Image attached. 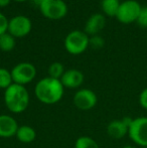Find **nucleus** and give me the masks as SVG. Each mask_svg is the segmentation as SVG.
<instances>
[{"label": "nucleus", "instance_id": "nucleus-1", "mask_svg": "<svg viewBox=\"0 0 147 148\" xmlns=\"http://www.w3.org/2000/svg\"><path fill=\"white\" fill-rule=\"evenodd\" d=\"M65 87L61 80L46 77L37 82L34 87V94L39 102L46 105H53L64 97Z\"/></svg>", "mask_w": 147, "mask_h": 148}, {"label": "nucleus", "instance_id": "nucleus-2", "mask_svg": "<svg viewBox=\"0 0 147 148\" xmlns=\"http://www.w3.org/2000/svg\"><path fill=\"white\" fill-rule=\"evenodd\" d=\"M29 93L24 86L12 84L4 92V103L11 113L24 112L29 105Z\"/></svg>", "mask_w": 147, "mask_h": 148}, {"label": "nucleus", "instance_id": "nucleus-3", "mask_svg": "<svg viewBox=\"0 0 147 148\" xmlns=\"http://www.w3.org/2000/svg\"><path fill=\"white\" fill-rule=\"evenodd\" d=\"M90 45L88 34L81 30H73L66 36L65 47L71 55L78 56L83 53Z\"/></svg>", "mask_w": 147, "mask_h": 148}, {"label": "nucleus", "instance_id": "nucleus-4", "mask_svg": "<svg viewBox=\"0 0 147 148\" xmlns=\"http://www.w3.org/2000/svg\"><path fill=\"white\" fill-rule=\"evenodd\" d=\"M38 6L41 14L49 19H61L68 13V6L64 0H42Z\"/></svg>", "mask_w": 147, "mask_h": 148}, {"label": "nucleus", "instance_id": "nucleus-5", "mask_svg": "<svg viewBox=\"0 0 147 148\" xmlns=\"http://www.w3.org/2000/svg\"><path fill=\"white\" fill-rule=\"evenodd\" d=\"M129 138L140 147H147V117L132 119L128 130Z\"/></svg>", "mask_w": 147, "mask_h": 148}, {"label": "nucleus", "instance_id": "nucleus-6", "mask_svg": "<svg viewBox=\"0 0 147 148\" xmlns=\"http://www.w3.org/2000/svg\"><path fill=\"white\" fill-rule=\"evenodd\" d=\"M141 8L140 4L135 0H126L120 3L116 17L121 23L130 24L134 21H137Z\"/></svg>", "mask_w": 147, "mask_h": 148}, {"label": "nucleus", "instance_id": "nucleus-7", "mask_svg": "<svg viewBox=\"0 0 147 148\" xmlns=\"http://www.w3.org/2000/svg\"><path fill=\"white\" fill-rule=\"evenodd\" d=\"M11 76L14 84L25 86L36 78V69L30 62H19L11 70Z\"/></svg>", "mask_w": 147, "mask_h": 148}, {"label": "nucleus", "instance_id": "nucleus-8", "mask_svg": "<svg viewBox=\"0 0 147 148\" xmlns=\"http://www.w3.org/2000/svg\"><path fill=\"white\" fill-rule=\"evenodd\" d=\"M31 20L24 15H16L8 22V32L14 37L26 36L31 31Z\"/></svg>", "mask_w": 147, "mask_h": 148}, {"label": "nucleus", "instance_id": "nucleus-9", "mask_svg": "<svg viewBox=\"0 0 147 148\" xmlns=\"http://www.w3.org/2000/svg\"><path fill=\"white\" fill-rule=\"evenodd\" d=\"M97 95L90 89H81L74 96V104L78 109L88 111L96 106Z\"/></svg>", "mask_w": 147, "mask_h": 148}, {"label": "nucleus", "instance_id": "nucleus-10", "mask_svg": "<svg viewBox=\"0 0 147 148\" xmlns=\"http://www.w3.org/2000/svg\"><path fill=\"white\" fill-rule=\"evenodd\" d=\"M132 119L125 117L123 119H118V120H113L107 126V133L112 139H121L124 136L128 134L130 123Z\"/></svg>", "mask_w": 147, "mask_h": 148}, {"label": "nucleus", "instance_id": "nucleus-11", "mask_svg": "<svg viewBox=\"0 0 147 148\" xmlns=\"http://www.w3.org/2000/svg\"><path fill=\"white\" fill-rule=\"evenodd\" d=\"M18 124L15 118L10 115H0V137L11 138L15 136L18 130Z\"/></svg>", "mask_w": 147, "mask_h": 148}, {"label": "nucleus", "instance_id": "nucleus-12", "mask_svg": "<svg viewBox=\"0 0 147 148\" xmlns=\"http://www.w3.org/2000/svg\"><path fill=\"white\" fill-rule=\"evenodd\" d=\"M61 82L65 88L77 89L84 82V75H83L82 72L76 70V69L68 70L62 76Z\"/></svg>", "mask_w": 147, "mask_h": 148}, {"label": "nucleus", "instance_id": "nucleus-13", "mask_svg": "<svg viewBox=\"0 0 147 148\" xmlns=\"http://www.w3.org/2000/svg\"><path fill=\"white\" fill-rule=\"evenodd\" d=\"M106 24V18L103 14L95 13L88 18L86 24H85V32L90 35H97L100 32Z\"/></svg>", "mask_w": 147, "mask_h": 148}, {"label": "nucleus", "instance_id": "nucleus-14", "mask_svg": "<svg viewBox=\"0 0 147 148\" xmlns=\"http://www.w3.org/2000/svg\"><path fill=\"white\" fill-rule=\"evenodd\" d=\"M16 138L21 143H30L34 141L36 138V132L32 127L23 125L18 127V130L16 132Z\"/></svg>", "mask_w": 147, "mask_h": 148}, {"label": "nucleus", "instance_id": "nucleus-15", "mask_svg": "<svg viewBox=\"0 0 147 148\" xmlns=\"http://www.w3.org/2000/svg\"><path fill=\"white\" fill-rule=\"evenodd\" d=\"M102 10L107 16L114 17L117 15L118 9L120 6L119 0H102L101 2Z\"/></svg>", "mask_w": 147, "mask_h": 148}, {"label": "nucleus", "instance_id": "nucleus-16", "mask_svg": "<svg viewBox=\"0 0 147 148\" xmlns=\"http://www.w3.org/2000/svg\"><path fill=\"white\" fill-rule=\"evenodd\" d=\"M15 47V37L9 32H5L0 35V49L3 51H10Z\"/></svg>", "mask_w": 147, "mask_h": 148}, {"label": "nucleus", "instance_id": "nucleus-17", "mask_svg": "<svg viewBox=\"0 0 147 148\" xmlns=\"http://www.w3.org/2000/svg\"><path fill=\"white\" fill-rule=\"evenodd\" d=\"M75 148H100L99 144L89 136H81L76 140Z\"/></svg>", "mask_w": 147, "mask_h": 148}, {"label": "nucleus", "instance_id": "nucleus-18", "mask_svg": "<svg viewBox=\"0 0 147 148\" xmlns=\"http://www.w3.org/2000/svg\"><path fill=\"white\" fill-rule=\"evenodd\" d=\"M12 84L13 80H12L11 72H9L7 69L0 68V89L6 90Z\"/></svg>", "mask_w": 147, "mask_h": 148}, {"label": "nucleus", "instance_id": "nucleus-19", "mask_svg": "<svg viewBox=\"0 0 147 148\" xmlns=\"http://www.w3.org/2000/svg\"><path fill=\"white\" fill-rule=\"evenodd\" d=\"M65 68H64V64L61 62H53L49 66V77L53 79H57V80H61L62 76L65 73Z\"/></svg>", "mask_w": 147, "mask_h": 148}, {"label": "nucleus", "instance_id": "nucleus-20", "mask_svg": "<svg viewBox=\"0 0 147 148\" xmlns=\"http://www.w3.org/2000/svg\"><path fill=\"white\" fill-rule=\"evenodd\" d=\"M137 23L142 27H147V6L141 8V11H140L137 19Z\"/></svg>", "mask_w": 147, "mask_h": 148}, {"label": "nucleus", "instance_id": "nucleus-21", "mask_svg": "<svg viewBox=\"0 0 147 148\" xmlns=\"http://www.w3.org/2000/svg\"><path fill=\"white\" fill-rule=\"evenodd\" d=\"M8 22H9V20L7 19V17L0 12V35H2L3 33L7 32Z\"/></svg>", "mask_w": 147, "mask_h": 148}, {"label": "nucleus", "instance_id": "nucleus-22", "mask_svg": "<svg viewBox=\"0 0 147 148\" xmlns=\"http://www.w3.org/2000/svg\"><path fill=\"white\" fill-rule=\"evenodd\" d=\"M90 45L93 47H97V49H100L104 45V40L101 36L99 35H93L92 38H90Z\"/></svg>", "mask_w": 147, "mask_h": 148}, {"label": "nucleus", "instance_id": "nucleus-23", "mask_svg": "<svg viewBox=\"0 0 147 148\" xmlns=\"http://www.w3.org/2000/svg\"><path fill=\"white\" fill-rule=\"evenodd\" d=\"M139 104L144 110H147V88L143 89L139 95Z\"/></svg>", "mask_w": 147, "mask_h": 148}, {"label": "nucleus", "instance_id": "nucleus-24", "mask_svg": "<svg viewBox=\"0 0 147 148\" xmlns=\"http://www.w3.org/2000/svg\"><path fill=\"white\" fill-rule=\"evenodd\" d=\"M11 0H0V7H5L10 3Z\"/></svg>", "mask_w": 147, "mask_h": 148}, {"label": "nucleus", "instance_id": "nucleus-25", "mask_svg": "<svg viewBox=\"0 0 147 148\" xmlns=\"http://www.w3.org/2000/svg\"><path fill=\"white\" fill-rule=\"evenodd\" d=\"M122 148H136V147L132 146V145H125V146H124V147H122Z\"/></svg>", "mask_w": 147, "mask_h": 148}, {"label": "nucleus", "instance_id": "nucleus-26", "mask_svg": "<svg viewBox=\"0 0 147 148\" xmlns=\"http://www.w3.org/2000/svg\"><path fill=\"white\" fill-rule=\"evenodd\" d=\"M16 2H26V1H29V0H14Z\"/></svg>", "mask_w": 147, "mask_h": 148}, {"label": "nucleus", "instance_id": "nucleus-27", "mask_svg": "<svg viewBox=\"0 0 147 148\" xmlns=\"http://www.w3.org/2000/svg\"><path fill=\"white\" fill-rule=\"evenodd\" d=\"M140 148H147V147H140Z\"/></svg>", "mask_w": 147, "mask_h": 148}]
</instances>
